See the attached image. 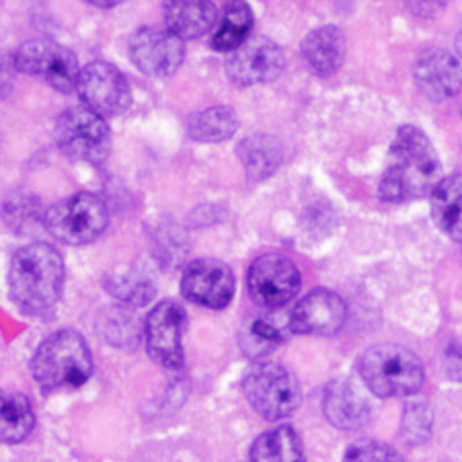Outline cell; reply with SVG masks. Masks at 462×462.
<instances>
[{"label":"cell","mask_w":462,"mask_h":462,"mask_svg":"<svg viewBox=\"0 0 462 462\" xmlns=\"http://www.w3.org/2000/svg\"><path fill=\"white\" fill-rule=\"evenodd\" d=\"M442 177L431 140L415 125H405L393 140L378 191L384 202L405 204L428 198Z\"/></svg>","instance_id":"6da1fadb"},{"label":"cell","mask_w":462,"mask_h":462,"mask_svg":"<svg viewBox=\"0 0 462 462\" xmlns=\"http://www.w3.org/2000/svg\"><path fill=\"white\" fill-rule=\"evenodd\" d=\"M66 280L64 259L48 243H32L14 253L9 265V292L27 312L54 307Z\"/></svg>","instance_id":"7a4b0ae2"},{"label":"cell","mask_w":462,"mask_h":462,"mask_svg":"<svg viewBox=\"0 0 462 462\" xmlns=\"http://www.w3.org/2000/svg\"><path fill=\"white\" fill-rule=\"evenodd\" d=\"M32 374L46 393L83 386L93 374V356L83 335L72 329L51 333L37 347Z\"/></svg>","instance_id":"3957f363"},{"label":"cell","mask_w":462,"mask_h":462,"mask_svg":"<svg viewBox=\"0 0 462 462\" xmlns=\"http://www.w3.org/2000/svg\"><path fill=\"white\" fill-rule=\"evenodd\" d=\"M366 389L380 399L411 397L420 393L426 370L420 357L403 346L383 344L366 349L357 362Z\"/></svg>","instance_id":"277c9868"},{"label":"cell","mask_w":462,"mask_h":462,"mask_svg":"<svg viewBox=\"0 0 462 462\" xmlns=\"http://www.w3.org/2000/svg\"><path fill=\"white\" fill-rule=\"evenodd\" d=\"M243 393L249 405L267 421L292 417L302 403V391L290 370L259 360L245 374Z\"/></svg>","instance_id":"5b68a950"},{"label":"cell","mask_w":462,"mask_h":462,"mask_svg":"<svg viewBox=\"0 0 462 462\" xmlns=\"http://www.w3.org/2000/svg\"><path fill=\"white\" fill-rule=\"evenodd\" d=\"M109 226V210L95 193H77L46 212V228L56 241L72 247L95 243Z\"/></svg>","instance_id":"8992f818"},{"label":"cell","mask_w":462,"mask_h":462,"mask_svg":"<svg viewBox=\"0 0 462 462\" xmlns=\"http://www.w3.org/2000/svg\"><path fill=\"white\" fill-rule=\"evenodd\" d=\"M56 143L70 161L101 165L109 156L111 132L106 117L85 106H74L58 117Z\"/></svg>","instance_id":"52a82bcc"},{"label":"cell","mask_w":462,"mask_h":462,"mask_svg":"<svg viewBox=\"0 0 462 462\" xmlns=\"http://www.w3.org/2000/svg\"><path fill=\"white\" fill-rule=\"evenodd\" d=\"M14 69L29 77L42 79L60 93L77 88L79 60L69 48L50 40H29L13 54Z\"/></svg>","instance_id":"ba28073f"},{"label":"cell","mask_w":462,"mask_h":462,"mask_svg":"<svg viewBox=\"0 0 462 462\" xmlns=\"http://www.w3.org/2000/svg\"><path fill=\"white\" fill-rule=\"evenodd\" d=\"M247 284L251 298L259 307L280 309L298 294L302 278L292 259L280 253H270L253 261Z\"/></svg>","instance_id":"9c48e42d"},{"label":"cell","mask_w":462,"mask_h":462,"mask_svg":"<svg viewBox=\"0 0 462 462\" xmlns=\"http://www.w3.org/2000/svg\"><path fill=\"white\" fill-rule=\"evenodd\" d=\"M77 91L83 106L101 117H117L132 107L128 80L109 62H91L79 72Z\"/></svg>","instance_id":"30bf717a"},{"label":"cell","mask_w":462,"mask_h":462,"mask_svg":"<svg viewBox=\"0 0 462 462\" xmlns=\"http://www.w3.org/2000/svg\"><path fill=\"white\" fill-rule=\"evenodd\" d=\"M188 315L175 300H162L148 312L144 325L146 349L159 366L179 370L183 366V333Z\"/></svg>","instance_id":"8fae6325"},{"label":"cell","mask_w":462,"mask_h":462,"mask_svg":"<svg viewBox=\"0 0 462 462\" xmlns=\"http://www.w3.org/2000/svg\"><path fill=\"white\" fill-rule=\"evenodd\" d=\"M284 51L270 37L253 35L230 51L226 74L236 87L267 85L284 70Z\"/></svg>","instance_id":"7c38bea8"},{"label":"cell","mask_w":462,"mask_h":462,"mask_svg":"<svg viewBox=\"0 0 462 462\" xmlns=\"http://www.w3.org/2000/svg\"><path fill=\"white\" fill-rule=\"evenodd\" d=\"M130 58L148 77H173L185 60V46L169 29L143 27L132 35Z\"/></svg>","instance_id":"4fadbf2b"},{"label":"cell","mask_w":462,"mask_h":462,"mask_svg":"<svg viewBox=\"0 0 462 462\" xmlns=\"http://www.w3.org/2000/svg\"><path fill=\"white\" fill-rule=\"evenodd\" d=\"M181 292L193 304L222 310L235 296V275L230 267L218 259H196L185 267Z\"/></svg>","instance_id":"5bb4252c"},{"label":"cell","mask_w":462,"mask_h":462,"mask_svg":"<svg viewBox=\"0 0 462 462\" xmlns=\"http://www.w3.org/2000/svg\"><path fill=\"white\" fill-rule=\"evenodd\" d=\"M344 298L327 288H317L296 304L290 315V329L309 337H333L346 323Z\"/></svg>","instance_id":"9a60e30c"},{"label":"cell","mask_w":462,"mask_h":462,"mask_svg":"<svg viewBox=\"0 0 462 462\" xmlns=\"http://www.w3.org/2000/svg\"><path fill=\"white\" fill-rule=\"evenodd\" d=\"M323 413L333 428L356 431L370 423L372 405L360 384L354 383L352 378H337L327 384Z\"/></svg>","instance_id":"2e32d148"},{"label":"cell","mask_w":462,"mask_h":462,"mask_svg":"<svg viewBox=\"0 0 462 462\" xmlns=\"http://www.w3.org/2000/svg\"><path fill=\"white\" fill-rule=\"evenodd\" d=\"M415 83L431 101H446L460 93V62L448 50H428L413 66Z\"/></svg>","instance_id":"e0dca14e"},{"label":"cell","mask_w":462,"mask_h":462,"mask_svg":"<svg viewBox=\"0 0 462 462\" xmlns=\"http://www.w3.org/2000/svg\"><path fill=\"white\" fill-rule=\"evenodd\" d=\"M346 37L337 27L325 25L310 32L302 42V60L312 74L329 79L346 60Z\"/></svg>","instance_id":"ac0fdd59"},{"label":"cell","mask_w":462,"mask_h":462,"mask_svg":"<svg viewBox=\"0 0 462 462\" xmlns=\"http://www.w3.org/2000/svg\"><path fill=\"white\" fill-rule=\"evenodd\" d=\"M162 13L169 32L183 42L206 35L218 17L212 0H165Z\"/></svg>","instance_id":"d6986e66"},{"label":"cell","mask_w":462,"mask_h":462,"mask_svg":"<svg viewBox=\"0 0 462 462\" xmlns=\"http://www.w3.org/2000/svg\"><path fill=\"white\" fill-rule=\"evenodd\" d=\"M238 159H241L245 173L253 181H265L280 169L284 151L273 136L255 134L238 144Z\"/></svg>","instance_id":"ffe728a7"},{"label":"cell","mask_w":462,"mask_h":462,"mask_svg":"<svg viewBox=\"0 0 462 462\" xmlns=\"http://www.w3.org/2000/svg\"><path fill=\"white\" fill-rule=\"evenodd\" d=\"M35 428L33 405L23 393L0 391V444H19Z\"/></svg>","instance_id":"44dd1931"},{"label":"cell","mask_w":462,"mask_h":462,"mask_svg":"<svg viewBox=\"0 0 462 462\" xmlns=\"http://www.w3.org/2000/svg\"><path fill=\"white\" fill-rule=\"evenodd\" d=\"M431 196V214L434 222L444 235H448L452 241H460V175L454 173L450 177H442L434 188Z\"/></svg>","instance_id":"7402d4cb"},{"label":"cell","mask_w":462,"mask_h":462,"mask_svg":"<svg viewBox=\"0 0 462 462\" xmlns=\"http://www.w3.org/2000/svg\"><path fill=\"white\" fill-rule=\"evenodd\" d=\"M253 11L245 0H230L214 29L212 48L218 51H233L247 40L253 32Z\"/></svg>","instance_id":"603a6c76"},{"label":"cell","mask_w":462,"mask_h":462,"mask_svg":"<svg viewBox=\"0 0 462 462\" xmlns=\"http://www.w3.org/2000/svg\"><path fill=\"white\" fill-rule=\"evenodd\" d=\"M251 460H304L302 442L290 426L275 428L259 436L251 446Z\"/></svg>","instance_id":"cb8c5ba5"},{"label":"cell","mask_w":462,"mask_h":462,"mask_svg":"<svg viewBox=\"0 0 462 462\" xmlns=\"http://www.w3.org/2000/svg\"><path fill=\"white\" fill-rule=\"evenodd\" d=\"M238 128L235 109L230 107H210L191 116L188 122V132L198 143H222L228 140Z\"/></svg>","instance_id":"d4e9b609"},{"label":"cell","mask_w":462,"mask_h":462,"mask_svg":"<svg viewBox=\"0 0 462 462\" xmlns=\"http://www.w3.org/2000/svg\"><path fill=\"white\" fill-rule=\"evenodd\" d=\"M238 341H241V349L245 356H249L251 360H263L265 356L278 349L284 341V333L278 325L273 323L272 319L267 317H251L238 335Z\"/></svg>","instance_id":"484cf974"},{"label":"cell","mask_w":462,"mask_h":462,"mask_svg":"<svg viewBox=\"0 0 462 462\" xmlns=\"http://www.w3.org/2000/svg\"><path fill=\"white\" fill-rule=\"evenodd\" d=\"M99 331L103 333V337L107 339V344L114 347H134V344H136L140 337V320L134 315V310H130L128 304H125V307H114L103 315Z\"/></svg>","instance_id":"4316f807"},{"label":"cell","mask_w":462,"mask_h":462,"mask_svg":"<svg viewBox=\"0 0 462 462\" xmlns=\"http://www.w3.org/2000/svg\"><path fill=\"white\" fill-rule=\"evenodd\" d=\"M109 292L119 298L128 307H143L154 296V286L148 275L138 273L136 270H128L117 273L114 280L107 282Z\"/></svg>","instance_id":"83f0119b"},{"label":"cell","mask_w":462,"mask_h":462,"mask_svg":"<svg viewBox=\"0 0 462 462\" xmlns=\"http://www.w3.org/2000/svg\"><path fill=\"white\" fill-rule=\"evenodd\" d=\"M431 426H434L431 407L428 403H421V401H415V403L405 407L403 421H401V438L407 444L420 446L430 439Z\"/></svg>","instance_id":"f1b7e54d"},{"label":"cell","mask_w":462,"mask_h":462,"mask_svg":"<svg viewBox=\"0 0 462 462\" xmlns=\"http://www.w3.org/2000/svg\"><path fill=\"white\" fill-rule=\"evenodd\" d=\"M346 460H401V454L386 446L383 442H374V439H362L349 446L344 454Z\"/></svg>","instance_id":"f546056e"},{"label":"cell","mask_w":462,"mask_h":462,"mask_svg":"<svg viewBox=\"0 0 462 462\" xmlns=\"http://www.w3.org/2000/svg\"><path fill=\"white\" fill-rule=\"evenodd\" d=\"M405 3L409 6V11L417 14V17L430 19L442 11L448 0H405Z\"/></svg>","instance_id":"4dcf8cb0"},{"label":"cell","mask_w":462,"mask_h":462,"mask_svg":"<svg viewBox=\"0 0 462 462\" xmlns=\"http://www.w3.org/2000/svg\"><path fill=\"white\" fill-rule=\"evenodd\" d=\"M17 70L14 69L13 56L0 54V99L9 95L11 87H13V72Z\"/></svg>","instance_id":"1f68e13d"},{"label":"cell","mask_w":462,"mask_h":462,"mask_svg":"<svg viewBox=\"0 0 462 462\" xmlns=\"http://www.w3.org/2000/svg\"><path fill=\"white\" fill-rule=\"evenodd\" d=\"M88 5L99 6V9H114V6L125 3V0H87Z\"/></svg>","instance_id":"d6a6232c"},{"label":"cell","mask_w":462,"mask_h":462,"mask_svg":"<svg viewBox=\"0 0 462 462\" xmlns=\"http://www.w3.org/2000/svg\"><path fill=\"white\" fill-rule=\"evenodd\" d=\"M0 9H3V0H0Z\"/></svg>","instance_id":"836d02e7"}]
</instances>
